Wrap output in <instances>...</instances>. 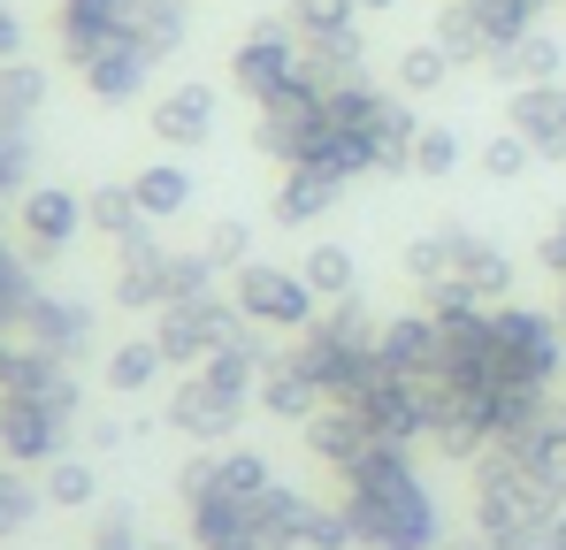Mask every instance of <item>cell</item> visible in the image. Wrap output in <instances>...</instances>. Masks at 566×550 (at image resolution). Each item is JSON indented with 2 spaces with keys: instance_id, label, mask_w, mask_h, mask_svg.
Segmentation results:
<instances>
[{
  "instance_id": "cell-6",
  "label": "cell",
  "mask_w": 566,
  "mask_h": 550,
  "mask_svg": "<svg viewBox=\"0 0 566 550\" xmlns=\"http://www.w3.org/2000/svg\"><path fill=\"white\" fill-rule=\"evenodd\" d=\"M253 321L230 306V298H177V306H161V329H154V345H161V360L169 367H207L222 345H238Z\"/></svg>"
},
{
  "instance_id": "cell-4",
  "label": "cell",
  "mask_w": 566,
  "mask_h": 550,
  "mask_svg": "<svg viewBox=\"0 0 566 550\" xmlns=\"http://www.w3.org/2000/svg\"><path fill=\"white\" fill-rule=\"evenodd\" d=\"M291 85H306V77H298V31H291L283 15H261V23L230 46V92L261 115V107H276Z\"/></svg>"
},
{
  "instance_id": "cell-27",
  "label": "cell",
  "mask_w": 566,
  "mask_h": 550,
  "mask_svg": "<svg viewBox=\"0 0 566 550\" xmlns=\"http://www.w3.org/2000/svg\"><path fill=\"white\" fill-rule=\"evenodd\" d=\"M23 222H31V245H39V253H54V245H70V237H77L85 207H77L70 191H39V199L23 207Z\"/></svg>"
},
{
  "instance_id": "cell-1",
  "label": "cell",
  "mask_w": 566,
  "mask_h": 550,
  "mask_svg": "<svg viewBox=\"0 0 566 550\" xmlns=\"http://www.w3.org/2000/svg\"><path fill=\"white\" fill-rule=\"evenodd\" d=\"M345 520H353V543L360 550H444L452 528H444V497L421 482V466L406 444H376L360 452L345 474Z\"/></svg>"
},
{
  "instance_id": "cell-36",
  "label": "cell",
  "mask_w": 566,
  "mask_h": 550,
  "mask_svg": "<svg viewBox=\"0 0 566 550\" xmlns=\"http://www.w3.org/2000/svg\"><path fill=\"white\" fill-rule=\"evenodd\" d=\"M199 253H207V261H214L222 275H238L245 261H253V222H238V214H222V222L207 230V245H199Z\"/></svg>"
},
{
  "instance_id": "cell-44",
  "label": "cell",
  "mask_w": 566,
  "mask_h": 550,
  "mask_svg": "<svg viewBox=\"0 0 566 550\" xmlns=\"http://www.w3.org/2000/svg\"><path fill=\"white\" fill-rule=\"evenodd\" d=\"M552 550H566V512H559V520H552Z\"/></svg>"
},
{
  "instance_id": "cell-42",
  "label": "cell",
  "mask_w": 566,
  "mask_h": 550,
  "mask_svg": "<svg viewBox=\"0 0 566 550\" xmlns=\"http://www.w3.org/2000/svg\"><path fill=\"white\" fill-rule=\"evenodd\" d=\"M99 536H138V512H130V505H107V512H99Z\"/></svg>"
},
{
  "instance_id": "cell-30",
  "label": "cell",
  "mask_w": 566,
  "mask_h": 550,
  "mask_svg": "<svg viewBox=\"0 0 566 550\" xmlns=\"http://www.w3.org/2000/svg\"><path fill=\"white\" fill-rule=\"evenodd\" d=\"M85 214H93L115 245H123V237H146V207L130 199V183H107V191H93V207H85Z\"/></svg>"
},
{
  "instance_id": "cell-12",
  "label": "cell",
  "mask_w": 566,
  "mask_h": 550,
  "mask_svg": "<svg viewBox=\"0 0 566 550\" xmlns=\"http://www.w3.org/2000/svg\"><path fill=\"white\" fill-rule=\"evenodd\" d=\"M298 77H306V85H322V92H337V85H353V77H368V39H360V23L298 39Z\"/></svg>"
},
{
  "instance_id": "cell-35",
  "label": "cell",
  "mask_w": 566,
  "mask_h": 550,
  "mask_svg": "<svg viewBox=\"0 0 566 550\" xmlns=\"http://www.w3.org/2000/svg\"><path fill=\"white\" fill-rule=\"evenodd\" d=\"M298 550H360L353 543V520H345V505H306V528H298Z\"/></svg>"
},
{
  "instance_id": "cell-18",
  "label": "cell",
  "mask_w": 566,
  "mask_h": 550,
  "mask_svg": "<svg viewBox=\"0 0 566 550\" xmlns=\"http://www.w3.org/2000/svg\"><path fill=\"white\" fill-rule=\"evenodd\" d=\"M452 283L468 290L474 306H505V298H513V283H521V268H513V253H497L490 237H474V230H468V245H460V268H452Z\"/></svg>"
},
{
  "instance_id": "cell-49",
  "label": "cell",
  "mask_w": 566,
  "mask_h": 550,
  "mask_svg": "<svg viewBox=\"0 0 566 550\" xmlns=\"http://www.w3.org/2000/svg\"><path fill=\"white\" fill-rule=\"evenodd\" d=\"M253 550H291V543H253Z\"/></svg>"
},
{
  "instance_id": "cell-46",
  "label": "cell",
  "mask_w": 566,
  "mask_h": 550,
  "mask_svg": "<svg viewBox=\"0 0 566 550\" xmlns=\"http://www.w3.org/2000/svg\"><path fill=\"white\" fill-rule=\"evenodd\" d=\"M444 550H482V543H474V536H468V543H460V536H452V543H444Z\"/></svg>"
},
{
  "instance_id": "cell-47",
  "label": "cell",
  "mask_w": 566,
  "mask_h": 550,
  "mask_svg": "<svg viewBox=\"0 0 566 550\" xmlns=\"http://www.w3.org/2000/svg\"><path fill=\"white\" fill-rule=\"evenodd\" d=\"M559 329H566V283H559Z\"/></svg>"
},
{
  "instance_id": "cell-3",
  "label": "cell",
  "mask_w": 566,
  "mask_h": 550,
  "mask_svg": "<svg viewBox=\"0 0 566 550\" xmlns=\"http://www.w3.org/2000/svg\"><path fill=\"white\" fill-rule=\"evenodd\" d=\"M566 329L544 306H490V390H559Z\"/></svg>"
},
{
  "instance_id": "cell-29",
  "label": "cell",
  "mask_w": 566,
  "mask_h": 550,
  "mask_svg": "<svg viewBox=\"0 0 566 550\" xmlns=\"http://www.w3.org/2000/svg\"><path fill=\"white\" fill-rule=\"evenodd\" d=\"M474 169H482L490 183H521L528 169H536V146H528L521 130H490V138H482V154H474Z\"/></svg>"
},
{
  "instance_id": "cell-43",
  "label": "cell",
  "mask_w": 566,
  "mask_h": 550,
  "mask_svg": "<svg viewBox=\"0 0 566 550\" xmlns=\"http://www.w3.org/2000/svg\"><path fill=\"white\" fill-rule=\"evenodd\" d=\"M93 550H177V543H138V536H99Z\"/></svg>"
},
{
  "instance_id": "cell-20",
  "label": "cell",
  "mask_w": 566,
  "mask_h": 550,
  "mask_svg": "<svg viewBox=\"0 0 566 550\" xmlns=\"http://www.w3.org/2000/svg\"><path fill=\"white\" fill-rule=\"evenodd\" d=\"M123 306H169V253L154 237H123V268H115Z\"/></svg>"
},
{
  "instance_id": "cell-5",
  "label": "cell",
  "mask_w": 566,
  "mask_h": 550,
  "mask_svg": "<svg viewBox=\"0 0 566 550\" xmlns=\"http://www.w3.org/2000/svg\"><path fill=\"white\" fill-rule=\"evenodd\" d=\"M230 306H238L261 337H298V329L322 314V298L306 290V275L276 268V261H245V268L230 275Z\"/></svg>"
},
{
  "instance_id": "cell-11",
  "label": "cell",
  "mask_w": 566,
  "mask_h": 550,
  "mask_svg": "<svg viewBox=\"0 0 566 550\" xmlns=\"http://www.w3.org/2000/svg\"><path fill=\"white\" fill-rule=\"evenodd\" d=\"M505 130H521L536 146V161H566V85L505 92Z\"/></svg>"
},
{
  "instance_id": "cell-33",
  "label": "cell",
  "mask_w": 566,
  "mask_h": 550,
  "mask_svg": "<svg viewBox=\"0 0 566 550\" xmlns=\"http://www.w3.org/2000/svg\"><path fill=\"white\" fill-rule=\"evenodd\" d=\"M544 8H552V0H474V15L490 23V39H497V46H505V39H521V31H536V23H544Z\"/></svg>"
},
{
  "instance_id": "cell-37",
  "label": "cell",
  "mask_w": 566,
  "mask_h": 550,
  "mask_svg": "<svg viewBox=\"0 0 566 550\" xmlns=\"http://www.w3.org/2000/svg\"><path fill=\"white\" fill-rule=\"evenodd\" d=\"M39 337H46L54 352H85L93 314H85V306H39Z\"/></svg>"
},
{
  "instance_id": "cell-39",
  "label": "cell",
  "mask_w": 566,
  "mask_h": 550,
  "mask_svg": "<svg viewBox=\"0 0 566 550\" xmlns=\"http://www.w3.org/2000/svg\"><path fill=\"white\" fill-rule=\"evenodd\" d=\"M536 268L552 275V283H566V230H559V222H552V230L536 237Z\"/></svg>"
},
{
  "instance_id": "cell-25",
  "label": "cell",
  "mask_w": 566,
  "mask_h": 550,
  "mask_svg": "<svg viewBox=\"0 0 566 550\" xmlns=\"http://www.w3.org/2000/svg\"><path fill=\"white\" fill-rule=\"evenodd\" d=\"M460 245H468V222H444V230L413 237V245H406V283H413V290H421V283H452Z\"/></svg>"
},
{
  "instance_id": "cell-17",
  "label": "cell",
  "mask_w": 566,
  "mask_h": 550,
  "mask_svg": "<svg viewBox=\"0 0 566 550\" xmlns=\"http://www.w3.org/2000/svg\"><path fill=\"white\" fill-rule=\"evenodd\" d=\"M337 199H345V183H337V177H322V169H283L269 214H276V230H314Z\"/></svg>"
},
{
  "instance_id": "cell-41",
  "label": "cell",
  "mask_w": 566,
  "mask_h": 550,
  "mask_svg": "<svg viewBox=\"0 0 566 550\" xmlns=\"http://www.w3.org/2000/svg\"><path fill=\"white\" fill-rule=\"evenodd\" d=\"M31 99H39V77H31V70L0 77V107H31Z\"/></svg>"
},
{
  "instance_id": "cell-28",
  "label": "cell",
  "mask_w": 566,
  "mask_h": 550,
  "mask_svg": "<svg viewBox=\"0 0 566 550\" xmlns=\"http://www.w3.org/2000/svg\"><path fill=\"white\" fill-rule=\"evenodd\" d=\"M460 161H468V138H460L452 123H421V130H413V177L444 183Z\"/></svg>"
},
{
  "instance_id": "cell-2",
  "label": "cell",
  "mask_w": 566,
  "mask_h": 550,
  "mask_svg": "<svg viewBox=\"0 0 566 550\" xmlns=\"http://www.w3.org/2000/svg\"><path fill=\"white\" fill-rule=\"evenodd\" d=\"M552 520H559V505L536 489V474L505 444L474 458V543L482 550H552Z\"/></svg>"
},
{
  "instance_id": "cell-9",
  "label": "cell",
  "mask_w": 566,
  "mask_h": 550,
  "mask_svg": "<svg viewBox=\"0 0 566 550\" xmlns=\"http://www.w3.org/2000/svg\"><path fill=\"white\" fill-rule=\"evenodd\" d=\"M298 444L314 466H329V474H345L360 452H376V429H368V413L353 405V398H322L306 421H298Z\"/></svg>"
},
{
  "instance_id": "cell-8",
  "label": "cell",
  "mask_w": 566,
  "mask_h": 550,
  "mask_svg": "<svg viewBox=\"0 0 566 550\" xmlns=\"http://www.w3.org/2000/svg\"><path fill=\"white\" fill-rule=\"evenodd\" d=\"M245 405L253 398H238V390H222L207 367H185L177 374V390H169V429L191 436V444H238V429H245Z\"/></svg>"
},
{
  "instance_id": "cell-38",
  "label": "cell",
  "mask_w": 566,
  "mask_h": 550,
  "mask_svg": "<svg viewBox=\"0 0 566 550\" xmlns=\"http://www.w3.org/2000/svg\"><path fill=\"white\" fill-rule=\"evenodd\" d=\"M214 261H207V253H169V306H177V298H207V290H214Z\"/></svg>"
},
{
  "instance_id": "cell-45",
  "label": "cell",
  "mask_w": 566,
  "mask_h": 550,
  "mask_svg": "<svg viewBox=\"0 0 566 550\" xmlns=\"http://www.w3.org/2000/svg\"><path fill=\"white\" fill-rule=\"evenodd\" d=\"M353 8H360V15H368V8H376V15H382V8H398V0H353Z\"/></svg>"
},
{
  "instance_id": "cell-10",
  "label": "cell",
  "mask_w": 566,
  "mask_h": 550,
  "mask_svg": "<svg viewBox=\"0 0 566 550\" xmlns=\"http://www.w3.org/2000/svg\"><path fill=\"white\" fill-rule=\"evenodd\" d=\"M376 360L382 374H398V382H421V374H437V360H444V329H437V314H390L376 337Z\"/></svg>"
},
{
  "instance_id": "cell-48",
  "label": "cell",
  "mask_w": 566,
  "mask_h": 550,
  "mask_svg": "<svg viewBox=\"0 0 566 550\" xmlns=\"http://www.w3.org/2000/svg\"><path fill=\"white\" fill-rule=\"evenodd\" d=\"M552 222H559V230H566V199H559V214H552Z\"/></svg>"
},
{
  "instance_id": "cell-19",
  "label": "cell",
  "mask_w": 566,
  "mask_h": 550,
  "mask_svg": "<svg viewBox=\"0 0 566 550\" xmlns=\"http://www.w3.org/2000/svg\"><path fill=\"white\" fill-rule=\"evenodd\" d=\"M85 77H93L99 99H115V107H123V99H138V92H146V77H154V54H146V46L123 31L115 46H99L93 62H85Z\"/></svg>"
},
{
  "instance_id": "cell-26",
  "label": "cell",
  "mask_w": 566,
  "mask_h": 550,
  "mask_svg": "<svg viewBox=\"0 0 566 550\" xmlns=\"http://www.w3.org/2000/svg\"><path fill=\"white\" fill-rule=\"evenodd\" d=\"M185 23H191L185 0H138V8H130V39H138L154 62H169V54L185 46Z\"/></svg>"
},
{
  "instance_id": "cell-40",
  "label": "cell",
  "mask_w": 566,
  "mask_h": 550,
  "mask_svg": "<svg viewBox=\"0 0 566 550\" xmlns=\"http://www.w3.org/2000/svg\"><path fill=\"white\" fill-rule=\"evenodd\" d=\"M54 497L62 505H85L93 497V466H54Z\"/></svg>"
},
{
  "instance_id": "cell-14",
  "label": "cell",
  "mask_w": 566,
  "mask_h": 550,
  "mask_svg": "<svg viewBox=\"0 0 566 550\" xmlns=\"http://www.w3.org/2000/svg\"><path fill=\"white\" fill-rule=\"evenodd\" d=\"M559 70H566V46L536 23V31H521V39H505L497 54H490V77L505 92H521V85H559Z\"/></svg>"
},
{
  "instance_id": "cell-7",
  "label": "cell",
  "mask_w": 566,
  "mask_h": 550,
  "mask_svg": "<svg viewBox=\"0 0 566 550\" xmlns=\"http://www.w3.org/2000/svg\"><path fill=\"white\" fill-rule=\"evenodd\" d=\"M322 138H329V92L322 85H291L276 107H261V123H253V146L283 161V169H306L314 154H322Z\"/></svg>"
},
{
  "instance_id": "cell-31",
  "label": "cell",
  "mask_w": 566,
  "mask_h": 550,
  "mask_svg": "<svg viewBox=\"0 0 566 550\" xmlns=\"http://www.w3.org/2000/svg\"><path fill=\"white\" fill-rule=\"evenodd\" d=\"M214 482L238 489V497H261V489L276 482V466H269L261 452H245V444H222V452H214Z\"/></svg>"
},
{
  "instance_id": "cell-32",
  "label": "cell",
  "mask_w": 566,
  "mask_h": 550,
  "mask_svg": "<svg viewBox=\"0 0 566 550\" xmlns=\"http://www.w3.org/2000/svg\"><path fill=\"white\" fill-rule=\"evenodd\" d=\"M161 367H169V360H161V345H154V337H146V345H115V352H107V382H115L123 398H138Z\"/></svg>"
},
{
  "instance_id": "cell-22",
  "label": "cell",
  "mask_w": 566,
  "mask_h": 550,
  "mask_svg": "<svg viewBox=\"0 0 566 550\" xmlns=\"http://www.w3.org/2000/svg\"><path fill=\"white\" fill-rule=\"evenodd\" d=\"M298 275H306V290H314L322 306H329V298H353V290H360V253L337 245V237H314L306 261H298Z\"/></svg>"
},
{
  "instance_id": "cell-15",
  "label": "cell",
  "mask_w": 566,
  "mask_h": 550,
  "mask_svg": "<svg viewBox=\"0 0 566 550\" xmlns=\"http://www.w3.org/2000/svg\"><path fill=\"white\" fill-rule=\"evenodd\" d=\"M253 405H261L269 421H291V429H298V421H306V413L322 405L314 374L291 360V345H276V352H269V367H261V390H253Z\"/></svg>"
},
{
  "instance_id": "cell-13",
  "label": "cell",
  "mask_w": 566,
  "mask_h": 550,
  "mask_svg": "<svg viewBox=\"0 0 566 550\" xmlns=\"http://www.w3.org/2000/svg\"><path fill=\"white\" fill-rule=\"evenodd\" d=\"M214 115H222V99H214V85H169L161 99H154V138L161 146H207L214 138Z\"/></svg>"
},
{
  "instance_id": "cell-16",
  "label": "cell",
  "mask_w": 566,
  "mask_h": 550,
  "mask_svg": "<svg viewBox=\"0 0 566 550\" xmlns=\"http://www.w3.org/2000/svg\"><path fill=\"white\" fill-rule=\"evenodd\" d=\"M130 8H138V0H62V46H70L77 62H93L99 46H115V39L130 31Z\"/></svg>"
},
{
  "instance_id": "cell-34",
  "label": "cell",
  "mask_w": 566,
  "mask_h": 550,
  "mask_svg": "<svg viewBox=\"0 0 566 550\" xmlns=\"http://www.w3.org/2000/svg\"><path fill=\"white\" fill-rule=\"evenodd\" d=\"M283 23H291L298 39H314V31H345V23H360V8H353V0H283Z\"/></svg>"
},
{
  "instance_id": "cell-23",
  "label": "cell",
  "mask_w": 566,
  "mask_h": 550,
  "mask_svg": "<svg viewBox=\"0 0 566 550\" xmlns=\"http://www.w3.org/2000/svg\"><path fill=\"white\" fill-rule=\"evenodd\" d=\"M452 54L437 46V39H413V46H398V62H390V85L406 92V99H429V92H444L452 85Z\"/></svg>"
},
{
  "instance_id": "cell-24",
  "label": "cell",
  "mask_w": 566,
  "mask_h": 550,
  "mask_svg": "<svg viewBox=\"0 0 566 550\" xmlns=\"http://www.w3.org/2000/svg\"><path fill=\"white\" fill-rule=\"evenodd\" d=\"M130 199L146 207V222H177V214L191 207V169L154 161V169H138V177H130Z\"/></svg>"
},
{
  "instance_id": "cell-21",
  "label": "cell",
  "mask_w": 566,
  "mask_h": 550,
  "mask_svg": "<svg viewBox=\"0 0 566 550\" xmlns=\"http://www.w3.org/2000/svg\"><path fill=\"white\" fill-rule=\"evenodd\" d=\"M429 39H437L460 70H490V54H497V39H490V23L474 15V0H444L437 23H429Z\"/></svg>"
}]
</instances>
